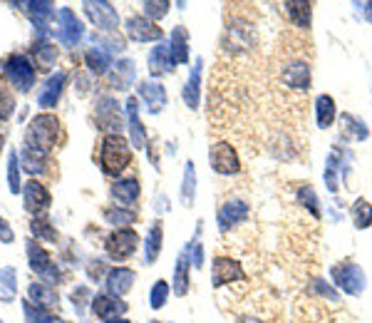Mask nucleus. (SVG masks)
Masks as SVG:
<instances>
[{
  "label": "nucleus",
  "instance_id": "4be33fe9",
  "mask_svg": "<svg viewBox=\"0 0 372 323\" xmlns=\"http://www.w3.org/2000/svg\"><path fill=\"white\" fill-rule=\"evenodd\" d=\"M201 67H203V60L201 57H196L191 72H188V80H186L184 90H181V97H184L188 109L198 107V97H201Z\"/></svg>",
  "mask_w": 372,
  "mask_h": 323
},
{
  "label": "nucleus",
  "instance_id": "5701e85b",
  "mask_svg": "<svg viewBox=\"0 0 372 323\" xmlns=\"http://www.w3.org/2000/svg\"><path fill=\"white\" fill-rule=\"evenodd\" d=\"M283 82L288 87H296V90H308L311 87V67H308V62L296 60L283 67Z\"/></svg>",
  "mask_w": 372,
  "mask_h": 323
},
{
  "label": "nucleus",
  "instance_id": "6e6d98bb",
  "mask_svg": "<svg viewBox=\"0 0 372 323\" xmlns=\"http://www.w3.org/2000/svg\"><path fill=\"white\" fill-rule=\"evenodd\" d=\"M241 323H261V321L253 319V316H246V319H241Z\"/></svg>",
  "mask_w": 372,
  "mask_h": 323
},
{
  "label": "nucleus",
  "instance_id": "6ab92c4d",
  "mask_svg": "<svg viewBox=\"0 0 372 323\" xmlns=\"http://www.w3.org/2000/svg\"><path fill=\"white\" fill-rule=\"evenodd\" d=\"M124 112H127V127H129V137H132V147L144 149L146 147V132H144V124H141V119H139V100L137 97H129L127 105H124Z\"/></svg>",
  "mask_w": 372,
  "mask_h": 323
},
{
  "label": "nucleus",
  "instance_id": "4d7b16f0",
  "mask_svg": "<svg viewBox=\"0 0 372 323\" xmlns=\"http://www.w3.org/2000/svg\"><path fill=\"white\" fill-rule=\"evenodd\" d=\"M102 323H129L127 319H112V321H102Z\"/></svg>",
  "mask_w": 372,
  "mask_h": 323
},
{
  "label": "nucleus",
  "instance_id": "6e6552de",
  "mask_svg": "<svg viewBox=\"0 0 372 323\" xmlns=\"http://www.w3.org/2000/svg\"><path fill=\"white\" fill-rule=\"evenodd\" d=\"M82 10L85 15L94 23V28H99L102 33H112L119 23V15H117V8L112 3H104V0H85L82 3Z\"/></svg>",
  "mask_w": 372,
  "mask_h": 323
},
{
  "label": "nucleus",
  "instance_id": "f704fd0d",
  "mask_svg": "<svg viewBox=\"0 0 372 323\" xmlns=\"http://www.w3.org/2000/svg\"><path fill=\"white\" fill-rule=\"evenodd\" d=\"M350 214H353V224L355 229H360V232H365V229L372 227V204L365 197H358V199L353 202V209H350Z\"/></svg>",
  "mask_w": 372,
  "mask_h": 323
},
{
  "label": "nucleus",
  "instance_id": "e433bc0d",
  "mask_svg": "<svg viewBox=\"0 0 372 323\" xmlns=\"http://www.w3.org/2000/svg\"><path fill=\"white\" fill-rule=\"evenodd\" d=\"M33 57H35V67L47 72V70H52V67H55L57 48H55V45H50V43H35Z\"/></svg>",
  "mask_w": 372,
  "mask_h": 323
},
{
  "label": "nucleus",
  "instance_id": "bb28decb",
  "mask_svg": "<svg viewBox=\"0 0 372 323\" xmlns=\"http://www.w3.org/2000/svg\"><path fill=\"white\" fill-rule=\"evenodd\" d=\"M161 242H164V229H161V222H154L146 232L144 239V264H154L161 254Z\"/></svg>",
  "mask_w": 372,
  "mask_h": 323
},
{
  "label": "nucleus",
  "instance_id": "a878e982",
  "mask_svg": "<svg viewBox=\"0 0 372 323\" xmlns=\"http://www.w3.org/2000/svg\"><path fill=\"white\" fill-rule=\"evenodd\" d=\"M169 53L174 65H184L188 62V33L184 25H176L169 35Z\"/></svg>",
  "mask_w": 372,
  "mask_h": 323
},
{
  "label": "nucleus",
  "instance_id": "c03bdc74",
  "mask_svg": "<svg viewBox=\"0 0 372 323\" xmlns=\"http://www.w3.org/2000/svg\"><path fill=\"white\" fill-rule=\"evenodd\" d=\"M30 232L35 239H45V242H57V232L52 229V224L45 217H35L30 222Z\"/></svg>",
  "mask_w": 372,
  "mask_h": 323
},
{
  "label": "nucleus",
  "instance_id": "aec40b11",
  "mask_svg": "<svg viewBox=\"0 0 372 323\" xmlns=\"http://www.w3.org/2000/svg\"><path fill=\"white\" fill-rule=\"evenodd\" d=\"M109 194H112V199L122 202V204H134L141 194L139 179L137 177H119V179H114L112 187H109Z\"/></svg>",
  "mask_w": 372,
  "mask_h": 323
},
{
  "label": "nucleus",
  "instance_id": "cd10ccee",
  "mask_svg": "<svg viewBox=\"0 0 372 323\" xmlns=\"http://www.w3.org/2000/svg\"><path fill=\"white\" fill-rule=\"evenodd\" d=\"M137 80V65L129 57H122V60L114 65V75H112V87L114 90H129V85Z\"/></svg>",
  "mask_w": 372,
  "mask_h": 323
},
{
  "label": "nucleus",
  "instance_id": "5fc2aeb1",
  "mask_svg": "<svg viewBox=\"0 0 372 323\" xmlns=\"http://www.w3.org/2000/svg\"><path fill=\"white\" fill-rule=\"evenodd\" d=\"M360 10H363L365 20H370V23H372V3H365V5H360Z\"/></svg>",
  "mask_w": 372,
  "mask_h": 323
},
{
  "label": "nucleus",
  "instance_id": "3c124183",
  "mask_svg": "<svg viewBox=\"0 0 372 323\" xmlns=\"http://www.w3.org/2000/svg\"><path fill=\"white\" fill-rule=\"evenodd\" d=\"M0 242L3 244H13L15 242V232L10 229V224L5 222L3 217H0Z\"/></svg>",
  "mask_w": 372,
  "mask_h": 323
},
{
  "label": "nucleus",
  "instance_id": "2eb2a0df",
  "mask_svg": "<svg viewBox=\"0 0 372 323\" xmlns=\"http://www.w3.org/2000/svg\"><path fill=\"white\" fill-rule=\"evenodd\" d=\"M139 97L144 100V105H146V109H149L151 114L164 112V107H166V90H164V85H161L159 80H154V77H149V80H141L139 82Z\"/></svg>",
  "mask_w": 372,
  "mask_h": 323
},
{
  "label": "nucleus",
  "instance_id": "13d9d810",
  "mask_svg": "<svg viewBox=\"0 0 372 323\" xmlns=\"http://www.w3.org/2000/svg\"><path fill=\"white\" fill-rule=\"evenodd\" d=\"M3 142H5V137L0 134V152H3Z\"/></svg>",
  "mask_w": 372,
  "mask_h": 323
},
{
  "label": "nucleus",
  "instance_id": "864d4df0",
  "mask_svg": "<svg viewBox=\"0 0 372 323\" xmlns=\"http://www.w3.org/2000/svg\"><path fill=\"white\" fill-rule=\"evenodd\" d=\"M87 271H90V276H92L94 281H97L99 274L104 271V264H102V262H90V269H87Z\"/></svg>",
  "mask_w": 372,
  "mask_h": 323
},
{
  "label": "nucleus",
  "instance_id": "f8f14e48",
  "mask_svg": "<svg viewBox=\"0 0 372 323\" xmlns=\"http://www.w3.org/2000/svg\"><path fill=\"white\" fill-rule=\"evenodd\" d=\"M243 267H241L236 259L231 257H216L213 259V267H211V286L218 289V286H226L233 284V281H243Z\"/></svg>",
  "mask_w": 372,
  "mask_h": 323
},
{
  "label": "nucleus",
  "instance_id": "a18cd8bd",
  "mask_svg": "<svg viewBox=\"0 0 372 323\" xmlns=\"http://www.w3.org/2000/svg\"><path fill=\"white\" fill-rule=\"evenodd\" d=\"M171 3H166V0H146V3H141V10H144V18L151 20V23H156V20H161L166 13H169Z\"/></svg>",
  "mask_w": 372,
  "mask_h": 323
},
{
  "label": "nucleus",
  "instance_id": "72a5a7b5",
  "mask_svg": "<svg viewBox=\"0 0 372 323\" xmlns=\"http://www.w3.org/2000/svg\"><path fill=\"white\" fill-rule=\"evenodd\" d=\"M196 199V164L191 159L184 164V179H181V204L191 207Z\"/></svg>",
  "mask_w": 372,
  "mask_h": 323
},
{
  "label": "nucleus",
  "instance_id": "f257e3e1",
  "mask_svg": "<svg viewBox=\"0 0 372 323\" xmlns=\"http://www.w3.org/2000/svg\"><path fill=\"white\" fill-rule=\"evenodd\" d=\"M132 162V147L122 134H107L99 147V167L104 174L119 177Z\"/></svg>",
  "mask_w": 372,
  "mask_h": 323
},
{
  "label": "nucleus",
  "instance_id": "9d476101",
  "mask_svg": "<svg viewBox=\"0 0 372 323\" xmlns=\"http://www.w3.org/2000/svg\"><path fill=\"white\" fill-rule=\"evenodd\" d=\"M28 262H30V269L43 281H47V284H57V281H60V271L52 264V257L38 242H33V239L28 242Z\"/></svg>",
  "mask_w": 372,
  "mask_h": 323
},
{
  "label": "nucleus",
  "instance_id": "f3484780",
  "mask_svg": "<svg viewBox=\"0 0 372 323\" xmlns=\"http://www.w3.org/2000/svg\"><path fill=\"white\" fill-rule=\"evenodd\" d=\"M134 281H137V274H134L132 269H127V267H114V269L107 271V276H104L107 294L117 296V299H122L124 294H129V289L134 286Z\"/></svg>",
  "mask_w": 372,
  "mask_h": 323
},
{
  "label": "nucleus",
  "instance_id": "412c9836",
  "mask_svg": "<svg viewBox=\"0 0 372 323\" xmlns=\"http://www.w3.org/2000/svg\"><path fill=\"white\" fill-rule=\"evenodd\" d=\"M174 70V62H171V53H169V45L166 43H156L154 48L149 50V72L151 77H161V75H169Z\"/></svg>",
  "mask_w": 372,
  "mask_h": 323
},
{
  "label": "nucleus",
  "instance_id": "473e14b6",
  "mask_svg": "<svg viewBox=\"0 0 372 323\" xmlns=\"http://www.w3.org/2000/svg\"><path fill=\"white\" fill-rule=\"evenodd\" d=\"M102 217L109 227H122L127 229L132 222H137V212L134 209H124V207H104Z\"/></svg>",
  "mask_w": 372,
  "mask_h": 323
},
{
  "label": "nucleus",
  "instance_id": "7ed1b4c3",
  "mask_svg": "<svg viewBox=\"0 0 372 323\" xmlns=\"http://www.w3.org/2000/svg\"><path fill=\"white\" fill-rule=\"evenodd\" d=\"M3 77L18 92H30L35 85V65L28 55H8L3 60Z\"/></svg>",
  "mask_w": 372,
  "mask_h": 323
},
{
  "label": "nucleus",
  "instance_id": "20e7f679",
  "mask_svg": "<svg viewBox=\"0 0 372 323\" xmlns=\"http://www.w3.org/2000/svg\"><path fill=\"white\" fill-rule=\"evenodd\" d=\"M330 279L348 296H363L365 286H368V276H365L363 267H358L355 262H340L330 267Z\"/></svg>",
  "mask_w": 372,
  "mask_h": 323
},
{
  "label": "nucleus",
  "instance_id": "58836bf2",
  "mask_svg": "<svg viewBox=\"0 0 372 323\" xmlns=\"http://www.w3.org/2000/svg\"><path fill=\"white\" fill-rule=\"evenodd\" d=\"M20 154L15 152H10L8 154V189H10V194H23V184H20Z\"/></svg>",
  "mask_w": 372,
  "mask_h": 323
},
{
  "label": "nucleus",
  "instance_id": "a211bd4d",
  "mask_svg": "<svg viewBox=\"0 0 372 323\" xmlns=\"http://www.w3.org/2000/svg\"><path fill=\"white\" fill-rule=\"evenodd\" d=\"M127 311V304L122 299L112 294H97L92 299V314L102 321H112V319H122V314Z\"/></svg>",
  "mask_w": 372,
  "mask_h": 323
},
{
  "label": "nucleus",
  "instance_id": "09e8293b",
  "mask_svg": "<svg viewBox=\"0 0 372 323\" xmlns=\"http://www.w3.org/2000/svg\"><path fill=\"white\" fill-rule=\"evenodd\" d=\"M186 254H188V262H191L193 269H203V247L198 239H191V244L186 247Z\"/></svg>",
  "mask_w": 372,
  "mask_h": 323
},
{
  "label": "nucleus",
  "instance_id": "8fccbe9b",
  "mask_svg": "<svg viewBox=\"0 0 372 323\" xmlns=\"http://www.w3.org/2000/svg\"><path fill=\"white\" fill-rule=\"evenodd\" d=\"M313 291H318V294H326L330 301H333V304H338V294H335V289H328L326 286V281H321V279H313Z\"/></svg>",
  "mask_w": 372,
  "mask_h": 323
},
{
  "label": "nucleus",
  "instance_id": "4c0bfd02",
  "mask_svg": "<svg viewBox=\"0 0 372 323\" xmlns=\"http://www.w3.org/2000/svg\"><path fill=\"white\" fill-rule=\"evenodd\" d=\"M18 271L13 267L0 269V301H13L18 294Z\"/></svg>",
  "mask_w": 372,
  "mask_h": 323
},
{
  "label": "nucleus",
  "instance_id": "0eeeda50",
  "mask_svg": "<svg viewBox=\"0 0 372 323\" xmlns=\"http://www.w3.org/2000/svg\"><path fill=\"white\" fill-rule=\"evenodd\" d=\"M208 164H211V169L216 172V174H223V177H233L241 172V159L228 142L211 144V149H208Z\"/></svg>",
  "mask_w": 372,
  "mask_h": 323
},
{
  "label": "nucleus",
  "instance_id": "37998d69",
  "mask_svg": "<svg viewBox=\"0 0 372 323\" xmlns=\"http://www.w3.org/2000/svg\"><path fill=\"white\" fill-rule=\"evenodd\" d=\"M166 299H169V284H166L164 279L154 281L151 289H149V306L154 311H159V309H164L166 306Z\"/></svg>",
  "mask_w": 372,
  "mask_h": 323
},
{
  "label": "nucleus",
  "instance_id": "ddd939ff",
  "mask_svg": "<svg viewBox=\"0 0 372 323\" xmlns=\"http://www.w3.org/2000/svg\"><path fill=\"white\" fill-rule=\"evenodd\" d=\"M50 192L45 189V184H40L38 179H30L23 184V204L30 214L43 217L50 209Z\"/></svg>",
  "mask_w": 372,
  "mask_h": 323
},
{
  "label": "nucleus",
  "instance_id": "603ef678",
  "mask_svg": "<svg viewBox=\"0 0 372 323\" xmlns=\"http://www.w3.org/2000/svg\"><path fill=\"white\" fill-rule=\"evenodd\" d=\"M154 212H156L159 217L169 212V199H166V194H156V197H154Z\"/></svg>",
  "mask_w": 372,
  "mask_h": 323
},
{
  "label": "nucleus",
  "instance_id": "4468645a",
  "mask_svg": "<svg viewBox=\"0 0 372 323\" xmlns=\"http://www.w3.org/2000/svg\"><path fill=\"white\" fill-rule=\"evenodd\" d=\"M248 219V204L243 199H228L218 207V214H216V222H218V232H231L233 227L243 224Z\"/></svg>",
  "mask_w": 372,
  "mask_h": 323
},
{
  "label": "nucleus",
  "instance_id": "c9c22d12",
  "mask_svg": "<svg viewBox=\"0 0 372 323\" xmlns=\"http://www.w3.org/2000/svg\"><path fill=\"white\" fill-rule=\"evenodd\" d=\"M286 10H288V15H291L293 25H298V28H303V30L311 28L313 3H306V0H301V3H286Z\"/></svg>",
  "mask_w": 372,
  "mask_h": 323
},
{
  "label": "nucleus",
  "instance_id": "bf43d9fd",
  "mask_svg": "<svg viewBox=\"0 0 372 323\" xmlns=\"http://www.w3.org/2000/svg\"><path fill=\"white\" fill-rule=\"evenodd\" d=\"M149 323H161V321H149Z\"/></svg>",
  "mask_w": 372,
  "mask_h": 323
},
{
  "label": "nucleus",
  "instance_id": "79ce46f5",
  "mask_svg": "<svg viewBox=\"0 0 372 323\" xmlns=\"http://www.w3.org/2000/svg\"><path fill=\"white\" fill-rule=\"evenodd\" d=\"M340 122H343V134L345 137H353V139H368V127H365V122L363 119H358V117H353V114H343L340 117Z\"/></svg>",
  "mask_w": 372,
  "mask_h": 323
},
{
  "label": "nucleus",
  "instance_id": "393cba45",
  "mask_svg": "<svg viewBox=\"0 0 372 323\" xmlns=\"http://www.w3.org/2000/svg\"><path fill=\"white\" fill-rule=\"evenodd\" d=\"M28 301L33 304L35 301V306L38 309H45V311H52V309H57V291L52 289V286H47V284H40V281H33V284L28 286Z\"/></svg>",
  "mask_w": 372,
  "mask_h": 323
},
{
  "label": "nucleus",
  "instance_id": "f03ea898",
  "mask_svg": "<svg viewBox=\"0 0 372 323\" xmlns=\"http://www.w3.org/2000/svg\"><path fill=\"white\" fill-rule=\"evenodd\" d=\"M60 132H62L60 119L55 114L43 112L30 122L28 132H25V144L43 154H50L52 147L57 144V139H60Z\"/></svg>",
  "mask_w": 372,
  "mask_h": 323
},
{
  "label": "nucleus",
  "instance_id": "de8ad7c7",
  "mask_svg": "<svg viewBox=\"0 0 372 323\" xmlns=\"http://www.w3.org/2000/svg\"><path fill=\"white\" fill-rule=\"evenodd\" d=\"M340 152L328 154V169H326V184L330 192H338V169H340Z\"/></svg>",
  "mask_w": 372,
  "mask_h": 323
},
{
  "label": "nucleus",
  "instance_id": "9b49d317",
  "mask_svg": "<svg viewBox=\"0 0 372 323\" xmlns=\"http://www.w3.org/2000/svg\"><path fill=\"white\" fill-rule=\"evenodd\" d=\"M124 30H127L129 40H134V43H161V38H164L159 25L146 20L144 15H132V18H127Z\"/></svg>",
  "mask_w": 372,
  "mask_h": 323
},
{
  "label": "nucleus",
  "instance_id": "b1692460",
  "mask_svg": "<svg viewBox=\"0 0 372 323\" xmlns=\"http://www.w3.org/2000/svg\"><path fill=\"white\" fill-rule=\"evenodd\" d=\"M25 13L33 18V28H47L50 20L55 18V3L50 0H35V3H18Z\"/></svg>",
  "mask_w": 372,
  "mask_h": 323
},
{
  "label": "nucleus",
  "instance_id": "ea45409f",
  "mask_svg": "<svg viewBox=\"0 0 372 323\" xmlns=\"http://www.w3.org/2000/svg\"><path fill=\"white\" fill-rule=\"evenodd\" d=\"M296 199L301 202V204L306 207V209L311 212L313 217L321 219V199H318V194L313 192V187L301 184V187L296 189Z\"/></svg>",
  "mask_w": 372,
  "mask_h": 323
},
{
  "label": "nucleus",
  "instance_id": "2f4dec72",
  "mask_svg": "<svg viewBox=\"0 0 372 323\" xmlns=\"http://www.w3.org/2000/svg\"><path fill=\"white\" fill-rule=\"evenodd\" d=\"M335 119V100L330 95L316 97V124L318 129H328Z\"/></svg>",
  "mask_w": 372,
  "mask_h": 323
},
{
  "label": "nucleus",
  "instance_id": "dca6fc26",
  "mask_svg": "<svg viewBox=\"0 0 372 323\" xmlns=\"http://www.w3.org/2000/svg\"><path fill=\"white\" fill-rule=\"evenodd\" d=\"M65 85H67L65 70H57L55 75L47 77L45 85L40 87V92H38V107H43V109L55 107L57 102H60V95H62V90H65Z\"/></svg>",
  "mask_w": 372,
  "mask_h": 323
},
{
  "label": "nucleus",
  "instance_id": "7c9ffc66",
  "mask_svg": "<svg viewBox=\"0 0 372 323\" xmlns=\"http://www.w3.org/2000/svg\"><path fill=\"white\" fill-rule=\"evenodd\" d=\"M188 269H191V262H188V254L186 249L179 254V259H176V267H174V296H186L188 294Z\"/></svg>",
  "mask_w": 372,
  "mask_h": 323
},
{
  "label": "nucleus",
  "instance_id": "c756f323",
  "mask_svg": "<svg viewBox=\"0 0 372 323\" xmlns=\"http://www.w3.org/2000/svg\"><path fill=\"white\" fill-rule=\"evenodd\" d=\"M85 65H87V70H90L94 77L107 75L109 67H112V55H109L107 50L92 45V48L87 50V55H85Z\"/></svg>",
  "mask_w": 372,
  "mask_h": 323
},
{
  "label": "nucleus",
  "instance_id": "39448f33",
  "mask_svg": "<svg viewBox=\"0 0 372 323\" xmlns=\"http://www.w3.org/2000/svg\"><path fill=\"white\" fill-rule=\"evenodd\" d=\"M52 33H55L57 43L62 48H77L80 40L85 38V25H82V20L77 18L72 8H60L57 10V28Z\"/></svg>",
  "mask_w": 372,
  "mask_h": 323
},
{
  "label": "nucleus",
  "instance_id": "49530a36",
  "mask_svg": "<svg viewBox=\"0 0 372 323\" xmlns=\"http://www.w3.org/2000/svg\"><path fill=\"white\" fill-rule=\"evenodd\" d=\"M70 301H72V309H75L77 316L85 314V306H92V294L87 286H77L75 291L70 294Z\"/></svg>",
  "mask_w": 372,
  "mask_h": 323
},
{
  "label": "nucleus",
  "instance_id": "423d86ee",
  "mask_svg": "<svg viewBox=\"0 0 372 323\" xmlns=\"http://www.w3.org/2000/svg\"><path fill=\"white\" fill-rule=\"evenodd\" d=\"M139 247V234L134 229H114L104 239V252L112 262H127Z\"/></svg>",
  "mask_w": 372,
  "mask_h": 323
},
{
  "label": "nucleus",
  "instance_id": "a19ab883",
  "mask_svg": "<svg viewBox=\"0 0 372 323\" xmlns=\"http://www.w3.org/2000/svg\"><path fill=\"white\" fill-rule=\"evenodd\" d=\"M15 112V92L8 85L5 77H0V122L10 119V114Z\"/></svg>",
  "mask_w": 372,
  "mask_h": 323
},
{
  "label": "nucleus",
  "instance_id": "1a4fd4ad",
  "mask_svg": "<svg viewBox=\"0 0 372 323\" xmlns=\"http://www.w3.org/2000/svg\"><path fill=\"white\" fill-rule=\"evenodd\" d=\"M94 119H97L99 129L109 134H119L122 129V112H119V105L114 97L102 95L97 102H94Z\"/></svg>",
  "mask_w": 372,
  "mask_h": 323
},
{
  "label": "nucleus",
  "instance_id": "c85d7f7f",
  "mask_svg": "<svg viewBox=\"0 0 372 323\" xmlns=\"http://www.w3.org/2000/svg\"><path fill=\"white\" fill-rule=\"evenodd\" d=\"M20 167H23L28 174H33V179H35V177H40L47 172V154L38 152V149L25 144L23 152H20Z\"/></svg>",
  "mask_w": 372,
  "mask_h": 323
}]
</instances>
